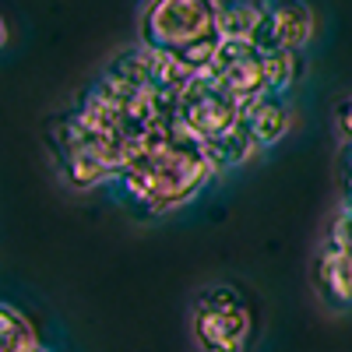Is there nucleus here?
I'll use <instances>...</instances> for the list:
<instances>
[{"label":"nucleus","mask_w":352,"mask_h":352,"mask_svg":"<svg viewBox=\"0 0 352 352\" xmlns=\"http://www.w3.org/2000/svg\"><path fill=\"white\" fill-rule=\"evenodd\" d=\"M208 180H215L208 148L176 120L159 124L144 138L131 141L116 173V184L127 190V197L155 215L194 201Z\"/></svg>","instance_id":"1"},{"label":"nucleus","mask_w":352,"mask_h":352,"mask_svg":"<svg viewBox=\"0 0 352 352\" xmlns=\"http://www.w3.org/2000/svg\"><path fill=\"white\" fill-rule=\"evenodd\" d=\"M222 0H148L138 18V43L176 56L190 71H208L215 60Z\"/></svg>","instance_id":"2"},{"label":"nucleus","mask_w":352,"mask_h":352,"mask_svg":"<svg viewBox=\"0 0 352 352\" xmlns=\"http://www.w3.org/2000/svg\"><path fill=\"white\" fill-rule=\"evenodd\" d=\"M53 152L67 187L74 190H92L106 180H116L120 159H124L120 144L106 131H99L92 120H85L78 109L64 113L53 124Z\"/></svg>","instance_id":"3"},{"label":"nucleus","mask_w":352,"mask_h":352,"mask_svg":"<svg viewBox=\"0 0 352 352\" xmlns=\"http://www.w3.org/2000/svg\"><path fill=\"white\" fill-rule=\"evenodd\" d=\"M190 328L201 352H247L254 335V317L236 289L212 285L197 296Z\"/></svg>","instance_id":"4"},{"label":"nucleus","mask_w":352,"mask_h":352,"mask_svg":"<svg viewBox=\"0 0 352 352\" xmlns=\"http://www.w3.org/2000/svg\"><path fill=\"white\" fill-rule=\"evenodd\" d=\"M176 124L190 131L197 141H215L243 124V102L208 71H197L176 99Z\"/></svg>","instance_id":"5"},{"label":"nucleus","mask_w":352,"mask_h":352,"mask_svg":"<svg viewBox=\"0 0 352 352\" xmlns=\"http://www.w3.org/2000/svg\"><path fill=\"white\" fill-rule=\"evenodd\" d=\"M109 71L120 74V78H127V81L138 85V88H144V92L159 96V99H169V102L180 99V92L187 88V81L197 74V71H190L187 64L176 60V56L159 53V50H152V46H141V43H138L134 50H124V53L109 64Z\"/></svg>","instance_id":"6"},{"label":"nucleus","mask_w":352,"mask_h":352,"mask_svg":"<svg viewBox=\"0 0 352 352\" xmlns=\"http://www.w3.org/2000/svg\"><path fill=\"white\" fill-rule=\"evenodd\" d=\"M208 74L240 102L257 99L268 92V50L250 39H222L215 60L208 64Z\"/></svg>","instance_id":"7"},{"label":"nucleus","mask_w":352,"mask_h":352,"mask_svg":"<svg viewBox=\"0 0 352 352\" xmlns=\"http://www.w3.org/2000/svg\"><path fill=\"white\" fill-rule=\"evenodd\" d=\"M314 39V11L303 0H268L257 46L278 53H303Z\"/></svg>","instance_id":"8"},{"label":"nucleus","mask_w":352,"mask_h":352,"mask_svg":"<svg viewBox=\"0 0 352 352\" xmlns=\"http://www.w3.org/2000/svg\"><path fill=\"white\" fill-rule=\"evenodd\" d=\"M243 127L250 131V138L261 144V148H272V144H278L289 134L292 113H289L282 96L264 92V96L243 102Z\"/></svg>","instance_id":"9"},{"label":"nucleus","mask_w":352,"mask_h":352,"mask_svg":"<svg viewBox=\"0 0 352 352\" xmlns=\"http://www.w3.org/2000/svg\"><path fill=\"white\" fill-rule=\"evenodd\" d=\"M314 282L331 307H352V250L328 243L314 261Z\"/></svg>","instance_id":"10"},{"label":"nucleus","mask_w":352,"mask_h":352,"mask_svg":"<svg viewBox=\"0 0 352 352\" xmlns=\"http://www.w3.org/2000/svg\"><path fill=\"white\" fill-rule=\"evenodd\" d=\"M264 11H268V0H229V4H222V14H219L222 39L257 43L264 28Z\"/></svg>","instance_id":"11"},{"label":"nucleus","mask_w":352,"mask_h":352,"mask_svg":"<svg viewBox=\"0 0 352 352\" xmlns=\"http://www.w3.org/2000/svg\"><path fill=\"white\" fill-rule=\"evenodd\" d=\"M204 148H208V159L215 166V176L222 169H236L243 162H250L257 152H261V144L250 138V131L240 124V127H232L229 134L215 138V141H204Z\"/></svg>","instance_id":"12"},{"label":"nucleus","mask_w":352,"mask_h":352,"mask_svg":"<svg viewBox=\"0 0 352 352\" xmlns=\"http://www.w3.org/2000/svg\"><path fill=\"white\" fill-rule=\"evenodd\" d=\"M28 345H36V331L25 320L21 310L0 303V352H25Z\"/></svg>","instance_id":"13"},{"label":"nucleus","mask_w":352,"mask_h":352,"mask_svg":"<svg viewBox=\"0 0 352 352\" xmlns=\"http://www.w3.org/2000/svg\"><path fill=\"white\" fill-rule=\"evenodd\" d=\"M328 243H338V247L352 250V197H345V204L338 208V215L331 222V240Z\"/></svg>","instance_id":"14"},{"label":"nucleus","mask_w":352,"mask_h":352,"mask_svg":"<svg viewBox=\"0 0 352 352\" xmlns=\"http://www.w3.org/2000/svg\"><path fill=\"white\" fill-rule=\"evenodd\" d=\"M338 131L345 134V141L352 144V99H345L338 106Z\"/></svg>","instance_id":"15"},{"label":"nucleus","mask_w":352,"mask_h":352,"mask_svg":"<svg viewBox=\"0 0 352 352\" xmlns=\"http://www.w3.org/2000/svg\"><path fill=\"white\" fill-rule=\"evenodd\" d=\"M342 162H345V190H349V197H352V144H349V148H345Z\"/></svg>","instance_id":"16"},{"label":"nucleus","mask_w":352,"mask_h":352,"mask_svg":"<svg viewBox=\"0 0 352 352\" xmlns=\"http://www.w3.org/2000/svg\"><path fill=\"white\" fill-rule=\"evenodd\" d=\"M4 43H8V21L0 18V50H4Z\"/></svg>","instance_id":"17"},{"label":"nucleus","mask_w":352,"mask_h":352,"mask_svg":"<svg viewBox=\"0 0 352 352\" xmlns=\"http://www.w3.org/2000/svg\"><path fill=\"white\" fill-rule=\"evenodd\" d=\"M25 352H50V349H43V345H39V342H36V345H28V349H25Z\"/></svg>","instance_id":"18"}]
</instances>
